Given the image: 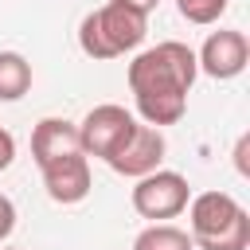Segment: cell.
I'll return each instance as SVG.
<instances>
[{"label":"cell","mask_w":250,"mask_h":250,"mask_svg":"<svg viewBox=\"0 0 250 250\" xmlns=\"http://www.w3.org/2000/svg\"><path fill=\"white\" fill-rule=\"evenodd\" d=\"M195 51L180 39H164L129 62V90L145 125H176L188 109V94L195 86Z\"/></svg>","instance_id":"cell-1"},{"label":"cell","mask_w":250,"mask_h":250,"mask_svg":"<svg viewBox=\"0 0 250 250\" xmlns=\"http://www.w3.org/2000/svg\"><path fill=\"white\" fill-rule=\"evenodd\" d=\"M188 234L195 250H246L250 215L230 191H199L188 199Z\"/></svg>","instance_id":"cell-2"},{"label":"cell","mask_w":250,"mask_h":250,"mask_svg":"<svg viewBox=\"0 0 250 250\" xmlns=\"http://www.w3.org/2000/svg\"><path fill=\"white\" fill-rule=\"evenodd\" d=\"M145 31H148V16L109 0V4L82 16L78 47L90 59H121V55H129V51H137L145 43Z\"/></svg>","instance_id":"cell-3"},{"label":"cell","mask_w":250,"mask_h":250,"mask_svg":"<svg viewBox=\"0 0 250 250\" xmlns=\"http://www.w3.org/2000/svg\"><path fill=\"white\" fill-rule=\"evenodd\" d=\"M188 199H191V184L172 168H156V172L141 176L133 184V195H129L133 211L141 219H152V223L176 219L180 211H188Z\"/></svg>","instance_id":"cell-4"},{"label":"cell","mask_w":250,"mask_h":250,"mask_svg":"<svg viewBox=\"0 0 250 250\" xmlns=\"http://www.w3.org/2000/svg\"><path fill=\"white\" fill-rule=\"evenodd\" d=\"M133 129H137V117H133L125 105L105 102V105H94V109L82 117V125H78V145H82L86 156L109 160V156L133 137Z\"/></svg>","instance_id":"cell-5"},{"label":"cell","mask_w":250,"mask_h":250,"mask_svg":"<svg viewBox=\"0 0 250 250\" xmlns=\"http://www.w3.org/2000/svg\"><path fill=\"white\" fill-rule=\"evenodd\" d=\"M246 62H250V43H246V35H242L238 27H219V31H211V35L203 39V47L195 51V66H199L207 78H219V82L238 78V74L246 70Z\"/></svg>","instance_id":"cell-6"},{"label":"cell","mask_w":250,"mask_h":250,"mask_svg":"<svg viewBox=\"0 0 250 250\" xmlns=\"http://www.w3.org/2000/svg\"><path fill=\"white\" fill-rule=\"evenodd\" d=\"M164 152H168V145H164V133L160 129H152V125H145V121H137V129H133V137L105 160L117 176H129V180H141V176H148V172H156L160 168V160H164Z\"/></svg>","instance_id":"cell-7"},{"label":"cell","mask_w":250,"mask_h":250,"mask_svg":"<svg viewBox=\"0 0 250 250\" xmlns=\"http://www.w3.org/2000/svg\"><path fill=\"white\" fill-rule=\"evenodd\" d=\"M43 172V188H47V195L55 199V203H62V207H70V203H82L86 195H90V156L86 152H74V156H62V160H55V164H47V168H39Z\"/></svg>","instance_id":"cell-8"},{"label":"cell","mask_w":250,"mask_h":250,"mask_svg":"<svg viewBox=\"0 0 250 250\" xmlns=\"http://www.w3.org/2000/svg\"><path fill=\"white\" fill-rule=\"evenodd\" d=\"M74 152H82L74 121H66V117H43L31 129V160L39 168H47V164H55L62 156H74Z\"/></svg>","instance_id":"cell-9"},{"label":"cell","mask_w":250,"mask_h":250,"mask_svg":"<svg viewBox=\"0 0 250 250\" xmlns=\"http://www.w3.org/2000/svg\"><path fill=\"white\" fill-rule=\"evenodd\" d=\"M31 90V62L20 51H0V102H20Z\"/></svg>","instance_id":"cell-10"},{"label":"cell","mask_w":250,"mask_h":250,"mask_svg":"<svg viewBox=\"0 0 250 250\" xmlns=\"http://www.w3.org/2000/svg\"><path fill=\"white\" fill-rule=\"evenodd\" d=\"M133 250H195V246H191V234L180 230L176 223H148L133 238Z\"/></svg>","instance_id":"cell-11"},{"label":"cell","mask_w":250,"mask_h":250,"mask_svg":"<svg viewBox=\"0 0 250 250\" xmlns=\"http://www.w3.org/2000/svg\"><path fill=\"white\" fill-rule=\"evenodd\" d=\"M227 4H230V0H176L180 16H184L188 23H199V27L215 23V20L227 12Z\"/></svg>","instance_id":"cell-12"},{"label":"cell","mask_w":250,"mask_h":250,"mask_svg":"<svg viewBox=\"0 0 250 250\" xmlns=\"http://www.w3.org/2000/svg\"><path fill=\"white\" fill-rule=\"evenodd\" d=\"M12 230H16V203L0 191V246L8 242V234H12Z\"/></svg>","instance_id":"cell-13"},{"label":"cell","mask_w":250,"mask_h":250,"mask_svg":"<svg viewBox=\"0 0 250 250\" xmlns=\"http://www.w3.org/2000/svg\"><path fill=\"white\" fill-rule=\"evenodd\" d=\"M12 160H16V137L0 125V172H4V168H12Z\"/></svg>","instance_id":"cell-14"},{"label":"cell","mask_w":250,"mask_h":250,"mask_svg":"<svg viewBox=\"0 0 250 250\" xmlns=\"http://www.w3.org/2000/svg\"><path fill=\"white\" fill-rule=\"evenodd\" d=\"M246 152H250V137L242 133L238 145H234V168H238V176H250V160H246Z\"/></svg>","instance_id":"cell-15"},{"label":"cell","mask_w":250,"mask_h":250,"mask_svg":"<svg viewBox=\"0 0 250 250\" xmlns=\"http://www.w3.org/2000/svg\"><path fill=\"white\" fill-rule=\"evenodd\" d=\"M113 4H125V8H133V12H141V16H148V12H156L160 0H113Z\"/></svg>","instance_id":"cell-16"},{"label":"cell","mask_w":250,"mask_h":250,"mask_svg":"<svg viewBox=\"0 0 250 250\" xmlns=\"http://www.w3.org/2000/svg\"><path fill=\"white\" fill-rule=\"evenodd\" d=\"M0 250H20V246H0Z\"/></svg>","instance_id":"cell-17"}]
</instances>
